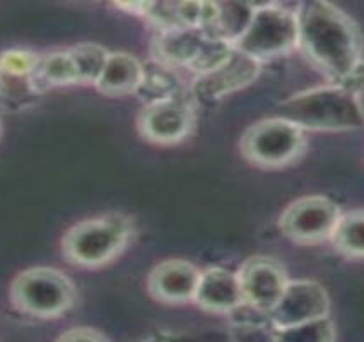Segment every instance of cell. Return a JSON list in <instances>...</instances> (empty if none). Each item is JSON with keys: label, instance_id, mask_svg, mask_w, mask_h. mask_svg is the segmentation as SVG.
<instances>
[{"label": "cell", "instance_id": "6da1fadb", "mask_svg": "<svg viewBox=\"0 0 364 342\" xmlns=\"http://www.w3.org/2000/svg\"><path fill=\"white\" fill-rule=\"evenodd\" d=\"M299 18L303 53L330 82L359 95L364 90V43L361 29L330 0H310Z\"/></svg>", "mask_w": 364, "mask_h": 342}, {"label": "cell", "instance_id": "7a4b0ae2", "mask_svg": "<svg viewBox=\"0 0 364 342\" xmlns=\"http://www.w3.org/2000/svg\"><path fill=\"white\" fill-rule=\"evenodd\" d=\"M281 117L315 132H347L364 127V107L358 92L333 82L282 101Z\"/></svg>", "mask_w": 364, "mask_h": 342}, {"label": "cell", "instance_id": "3957f363", "mask_svg": "<svg viewBox=\"0 0 364 342\" xmlns=\"http://www.w3.org/2000/svg\"><path fill=\"white\" fill-rule=\"evenodd\" d=\"M134 221L122 213H108L84 219L67 230L62 250L70 264L96 269L109 264L129 247Z\"/></svg>", "mask_w": 364, "mask_h": 342}, {"label": "cell", "instance_id": "277c9868", "mask_svg": "<svg viewBox=\"0 0 364 342\" xmlns=\"http://www.w3.org/2000/svg\"><path fill=\"white\" fill-rule=\"evenodd\" d=\"M304 130L284 117L265 118L250 125L241 135V156L250 164L264 170L293 166L306 153Z\"/></svg>", "mask_w": 364, "mask_h": 342}, {"label": "cell", "instance_id": "5b68a950", "mask_svg": "<svg viewBox=\"0 0 364 342\" xmlns=\"http://www.w3.org/2000/svg\"><path fill=\"white\" fill-rule=\"evenodd\" d=\"M75 286L62 270L31 267L23 270L11 286L12 305L36 319H58L74 306Z\"/></svg>", "mask_w": 364, "mask_h": 342}, {"label": "cell", "instance_id": "8992f818", "mask_svg": "<svg viewBox=\"0 0 364 342\" xmlns=\"http://www.w3.org/2000/svg\"><path fill=\"white\" fill-rule=\"evenodd\" d=\"M299 18L294 12L272 6L260 7L253 12L247 31L241 35L235 46L257 60L265 62L281 57L298 46Z\"/></svg>", "mask_w": 364, "mask_h": 342}, {"label": "cell", "instance_id": "52a82bcc", "mask_svg": "<svg viewBox=\"0 0 364 342\" xmlns=\"http://www.w3.org/2000/svg\"><path fill=\"white\" fill-rule=\"evenodd\" d=\"M341 209L332 198L325 196H306L291 202L279 218L282 235L293 243L318 245L330 240Z\"/></svg>", "mask_w": 364, "mask_h": 342}, {"label": "cell", "instance_id": "ba28073f", "mask_svg": "<svg viewBox=\"0 0 364 342\" xmlns=\"http://www.w3.org/2000/svg\"><path fill=\"white\" fill-rule=\"evenodd\" d=\"M196 124L192 101L183 95L146 103L137 117V130L147 142L175 146L188 137Z\"/></svg>", "mask_w": 364, "mask_h": 342}, {"label": "cell", "instance_id": "9c48e42d", "mask_svg": "<svg viewBox=\"0 0 364 342\" xmlns=\"http://www.w3.org/2000/svg\"><path fill=\"white\" fill-rule=\"evenodd\" d=\"M269 315L272 328H284L321 319V316H328V293L316 281H287L284 293Z\"/></svg>", "mask_w": 364, "mask_h": 342}, {"label": "cell", "instance_id": "30bf717a", "mask_svg": "<svg viewBox=\"0 0 364 342\" xmlns=\"http://www.w3.org/2000/svg\"><path fill=\"white\" fill-rule=\"evenodd\" d=\"M238 279L243 301L270 314L287 286V272L281 262L267 255L250 257L241 264Z\"/></svg>", "mask_w": 364, "mask_h": 342}, {"label": "cell", "instance_id": "8fae6325", "mask_svg": "<svg viewBox=\"0 0 364 342\" xmlns=\"http://www.w3.org/2000/svg\"><path fill=\"white\" fill-rule=\"evenodd\" d=\"M260 60L241 52L235 46L230 58L223 65L207 74L197 75L196 81H193L192 92L196 98L204 101L221 100L224 96H230L231 92L243 90V87L255 82L260 75Z\"/></svg>", "mask_w": 364, "mask_h": 342}, {"label": "cell", "instance_id": "7c38bea8", "mask_svg": "<svg viewBox=\"0 0 364 342\" xmlns=\"http://www.w3.org/2000/svg\"><path fill=\"white\" fill-rule=\"evenodd\" d=\"M40 55L29 50L12 48L0 52V101L6 105H24L40 95L38 81Z\"/></svg>", "mask_w": 364, "mask_h": 342}, {"label": "cell", "instance_id": "4fadbf2b", "mask_svg": "<svg viewBox=\"0 0 364 342\" xmlns=\"http://www.w3.org/2000/svg\"><path fill=\"white\" fill-rule=\"evenodd\" d=\"M200 270L192 262L168 259L159 262L147 277V291L156 301L166 305H183L193 301Z\"/></svg>", "mask_w": 364, "mask_h": 342}, {"label": "cell", "instance_id": "5bb4252c", "mask_svg": "<svg viewBox=\"0 0 364 342\" xmlns=\"http://www.w3.org/2000/svg\"><path fill=\"white\" fill-rule=\"evenodd\" d=\"M193 303L209 314L228 315L243 303L238 272L224 267H209L200 272Z\"/></svg>", "mask_w": 364, "mask_h": 342}, {"label": "cell", "instance_id": "9a60e30c", "mask_svg": "<svg viewBox=\"0 0 364 342\" xmlns=\"http://www.w3.org/2000/svg\"><path fill=\"white\" fill-rule=\"evenodd\" d=\"M207 33L196 28H168L159 29L158 36L152 41L154 60L171 67H185L196 60L204 45Z\"/></svg>", "mask_w": 364, "mask_h": 342}, {"label": "cell", "instance_id": "2e32d148", "mask_svg": "<svg viewBox=\"0 0 364 342\" xmlns=\"http://www.w3.org/2000/svg\"><path fill=\"white\" fill-rule=\"evenodd\" d=\"M142 75L144 63L132 53H109L100 78L96 79L95 87L101 95L112 96V98L137 95Z\"/></svg>", "mask_w": 364, "mask_h": 342}, {"label": "cell", "instance_id": "e0dca14e", "mask_svg": "<svg viewBox=\"0 0 364 342\" xmlns=\"http://www.w3.org/2000/svg\"><path fill=\"white\" fill-rule=\"evenodd\" d=\"M214 4L215 19L207 35L221 38L235 45L247 31L255 9L248 6L245 0H214Z\"/></svg>", "mask_w": 364, "mask_h": 342}, {"label": "cell", "instance_id": "ac0fdd59", "mask_svg": "<svg viewBox=\"0 0 364 342\" xmlns=\"http://www.w3.org/2000/svg\"><path fill=\"white\" fill-rule=\"evenodd\" d=\"M333 248L346 259H364V209L341 213L330 235Z\"/></svg>", "mask_w": 364, "mask_h": 342}, {"label": "cell", "instance_id": "d6986e66", "mask_svg": "<svg viewBox=\"0 0 364 342\" xmlns=\"http://www.w3.org/2000/svg\"><path fill=\"white\" fill-rule=\"evenodd\" d=\"M181 92V82L175 67L166 65L159 60L144 63V75L137 95H141L147 103L158 100H166Z\"/></svg>", "mask_w": 364, "mask_h": 342}, {"label": "cell", "instance_id": "ffe728a7", "mask_svg": "<svg viewBox=\"0 0 364 342\" xmlns=\"http://www.w3.org/2000/svg\"><path fill=\"white\" fill-rule=\"evenodd\" d=\"M38 81L43 90L53 86L79 84L77 70H75L69 50L43 55L40 58V65H38Z\"/></svg>", "mask_w": 364, "mask_h": 342}, {"label": "cell", "instance_id": "44dd1931", "mask_svg": "<svg viewBox=\"0 0 364 342\" xmlns=\"http://www.w3.org/2000/svg\"><path fill=\"white\" fill-rule=\"evenodd\" d=\"M337 337L336 324L330 316L310 320V322L291 325L284 328H274V341H291V342H328Z\"/></svg>", "mask_w": 364, "mask_h": 342}, {"label": "cell", "instance_id": "7402d4cb", "mask_svg": "<svg viewBox=\"0 0 364 342\" xmlns=\"http://www.w3.org/2000/svg\"><path fill=\"white\" fill-rule=\"evenodd\" d=\"M69 52L77 70L79 84H95L108 60V50L98 43H80L72 46Z\"/></svg>", "mask_w": 364, "mask_h": 342}, {"label": "cell", "instance_id": "603a6c76", "mask_svg": "<svg viewBox=\"0 0 364 342\" xmlns=\"http://www.w3.org/2000/svg\"><path fill=\"white\" fill-rule=\"evenodd\" d=\"M232 50H235V45L230 43V41L207 35L200 52H198L196 60L190 63L188 70H192L196 75L210 73V70L218 69L219 65H223L230 58Z\"/></svg>", "mask_w": 364, "mask_h": 342}, {"label": "cell", "instance_id": "cb8c5ba5", "mask_svg": "<svg viewBox=\"0 0 364 342\" xmlns=\"http://www.w3.org/2000/svg\"><path fill=\"white\" fill-rule=\"evenodd\" d=\"M108 337L105 333H101L100 331L91 327H74L70 331L63 332L58 341H89V342H96V341H107Z\"/></svg>", "mask_w": 364, "mask_h": 342}, {"label": "cell", "instance_id": "d4e9b609", "mask_svg": "<svg viewBox=\"0 0 364 342\" xmlns=\"http://www.w3.org/2000/svg\"><path fill=\"white\" fill-rule=\"evenodd\" d=\"M112 2L117 9L124 11L127 14L144 16V18H147L154 0H112Z\"/></svg>", "mask_w": 364, "mask_h": 342}, {"label": "cell", "instance_id": "484cf974", "mask_svg": "<svg viewBox=\"0 0 364 342\" xmlns=\"http://www.w3.org/2000/svg\"><path fill=\"white\" fill-rule=\"evenodd\" d=\"M245 2H247L248 6H252L253 9H260V7L272 6L274 0H245Z\"/></svg>", "mask_w": 364, "mask_h": 342}, {"label": "cell", "instance_id": "4316f807", "mask_svg": "<svg viewBox=\"0 0 364 342\" xmlns=\"http://www.w3.org/2000/svg\"><path fill=\"white\" fill-rule=\"evenodd\" d=\"M0 134H2V118H0Z\"/></svg>", "mask_w": 364, "mask_h": 342}]
</instances>
